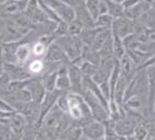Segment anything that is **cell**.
<instances>
[{"label":"cell","mask_w":155,"mask_h":140,"mask_svg":"<svg viewBox=\"0 0 155 140\" xmlns=\"http://www.w3.org/2000/svg\"><path fill=\"white\" fill-rule=\"evenodd\" d=\"M12 135V132L8 125L0 124V140H9Z\"/></svg>","instance_id":"34"},{"label":"cell","mask_w":155,"mask_h":140,"mask_svg":"<svg viewBox=\"0 0 155 140\" xmlns=\"http://www.w3.org/2000/svg\"><path fill=\"white\" fill-rule=\"evenodd\" d=\"M99 53H100L101 59L114 55H113V34H112V36L106 40L105 44L102 46V48L99 50Z\"/></svg>","instance_id":"29"},{"label":"cell","mask_w":155,"mask_h":140,"mask_svg":"<svg viewBox=\"0 0 155 140\" xmlns=\"http://www.w3.org/2000/svg\"><path fill=\"white\" fill-rule=\"evenodd\" d=\"M44 59L45 62L47 63H63L67 59V57L65 55L62 46L55 39L54 42H51V45H49V47L47 48Z\"/></svg>","instance_id":"8"},{"label":"cell","mask_w":155,"mask_h":140,"mask_svg":"<svg viewBox=\"0 0 155 140\" xmlns=\"http://www.w3.org/2000/svg\"><path fill=\"white\" fill-rule=\"evenodd\" d=\"M45 68V65H44V62L40 61V60H35L33 62L29 64L28 66V70L31 74H39V73H41Z\"/></svg>","instance_id":"33"},{"label":"cell","mask_w":155,"mask_h":140,"mask_svg":"<svg viewBox=\"0 0 155 140\" xmlns=\"http://www.w3.org/2000/svg\"><path fill=\"white\" fill-rule=\"evenodd\" d=\"M79 140H91V139H89V138H86V137H84V136H83V137L80 138Z\"/></svg>","instance_id":"46"},{"label":"cell","mask_w":155,"mask_h":140,"mask_svg":"<svg viewBox=\"0 0 155 140\" xmlns=\"http://www.w3.org/2000/svg\"><path fill=\"white\" fill-rule=\"evenodd\" d=\"M25 87L31 92L33 101L40 104L47 92L44 85H42V82H39L38 79H28L26 82Z\"/></svg>","instance_id":"11"},{"label":"cell","mask_w":155,"mask_h":140,"mask_svg":"<svg viewBox=\"0 0 155 140\" xmlns=\"http://www.w3.org/2000/svg\"><path fill=\"white\" fill-rule=\"evenodd\" d=\"M113 2H117V3H123L124 2V0H111Z\"/></svg>","instance_id":"44"},{"label":"cell","mask_w":155,"mask_h":140,"mask_svg":"<svg viewBox=\"0 0 155 140\" xmlns=\"http://www.w3.org/2000/svg\"><path fill=\"white\" fill-rule=\"evenodd\" d=\"M57 105L60 108V110H62L64 113L68 112V93L62 92L61 96L59 97L57 101Z\"/></svg>","instance_id":"31"},{"label":"cell","mask_w":155,"mask_h":140,"mask_svg":"<svg viewBox=\"0 0 155 140\" xmlns=\"http://www.w3.org/2000/svg\"><path fill=\"white\" fill-rule=\"evenodd\" d=\"M154 32H155V31H154Z\"/></svg>","instance_id":"49"},{"label":"cell","mask_w":155,"mask_h":140,"mask_svg":"<svg viewBox=\"0 0 155 140\" xmlns=\"http://www.w3.org/2000/svg\"><path fill=\"white\" fill-rule=\"evenodd\" d=\"M123 44L125 46V49L127 50H134V49H138L139 48L140 42L138 39L137 35L134 34H130L128 36H126L125 38H123Z\"/></svg>","instance_id":"27"},{"label":"cell","mask_w":155,"mask_h":140,"mask_svg":"<svg viewBox=\"0 0 155 140\" xmlns=\"http://www.w3.org/2000/svg\"><path fill=\"white\" fill-rule=\"evenodd\" d=\"M47 48L48 47L41 42V40H38L37 42H35L33 46V55H36V57H41L45 55L47 51Z\"/></svg>","instance_id":"32"},{"label":"cell","mask_w":155,"mask_h":140,"mask_svg":"<svg viewBox=\"0 0 155 140\" xmlns=\"http://www.w3.org/2000/svg\"><path fill=\"white\" fill-rule=\"evenodd\" d=\"M83 136L91 140H100L105 136V125L103 122L91 118L81 124Z\"/></svg>","instance_id":"4"},{"label":"cell","mask_w":155,"mask_h":140,"mask_svg":"<svg viewBox=\"0 0 155 140\" xmlns=\"http://www.w3.org/2000/svg\"><path fill=\"white\" fill-rule=\"evenodd\" d=\"M3 60V57H2V48L0 47V62Z\"/></svg>","instance_id":"42"},{"label":"cell","mask_w":155,"mask_h":140,"mask_svg":"<svg viewBox=\"0 0 155 140\" xmlns=\"http://www.w3.org/2000/svg\"><path fill=\"white\" fill-rule=\"evenodd\" d=\"M106 3V8H107V13L111 14L114 18H120V16H124V8H123L122 3H117L113 2L111 0H104Z\"/></svg>","instance_id":"22"},{"label":"cell","mask_w":155,"mask_h":140,"mask_svg":"<svg viewBox=\"0 0 155 140\" xmlns=\"http://www.w3.org/2000/svg\"><path fill=\"white\" fill-rule=\"evenodd\" d=\"M113 70H110V68H105L103 65H99L97 72L94 73V75L92 76V81L96 84H98V85H101V84L109 82Z\"/></svg>","instance_id":"19"},{"label":"cell","mask_w":155,"mask_h":140,"mask_svg":"<svg viewBox=\"0 0 155 140\" xmlns=\"http://www.w3.org/2000/svg\"><path fill=\"white\" fill-rule=\"evenodd\" d=\"M9 140H21V136H18V135H14V134H12Z\"/></svg>","instance_id":"38"},{"label":"cell","mask_w":155,"mask_h":140,"mask_svg":"<svg viewBox=\"0 0 155 140\" xmlns=\"http://www.w3.org/2000/svg\"><path fill=\"white\" fill-rule=\"evenodd\" d=\"M150 135V132L147 130V126L143 123H138V125L136 126V129L134 132V137L137 140H145Z\"/></svg>","instance_id":"30"},{"label":"cell","mask_w":155,"mask_h":140,"mask_svg":"<svg viewBox=\"0 0 155 140\" xmlns=\"http://www.w3.org/2000/svg\"><path fill=\"white\" fill-rule=\"evenodd\" d=\"M111 36H112L111 28H98L91 48H92L93 50H96V51H99V50L102 48V46L105 44L106 40Z\"/></svg>","instance_id":"17"},{"label":"cell","mask_w":155,"mask_h":140,"mask_svg":"<svg viewBox=\"0 0 155 140\" xmlns=\"http://www.w3.org/2000/svg\"><path fill=\"white\" fill-rule=\"evenodd\" d=\"M145 140H155V136H152V135H149V137L147 138Z\"/></svg>","instance_id":"43"},{"label":"cell","mask_w":155,"mask_h":140,"mask_svg":"<svg viewBox=\"0 0 155 140\" xmlns=\"http://www.w3.org/2000/svg\"><path fill=\"white\" fill-rule=\"evenodd\" d=\"M119 68H120V72H122V75L125 76V77L128 79V81H131L132 77L136 75L137 73V68L134 63L132 62V60L130 59V57L128 55H125L122 59L118 61Z\"/></svg>","instance_id":"12"},{"label":"cell","mask_w":155,"mask_h":140,"mask_svg":"<svg viewBox=\"0 0 155 140\" xmlns=\"http://www.w3.org/2000/svg\"><path fill=\"white\" fill-rule=\"evenodd\" d=\"M113 123L114 130L116 132L118 136H123V137H130L134 135V132L136 129V126L138 125V121L134 117L130 116V115L125 113L123 116L119 117L117 121Z\"/></svg>","instance_id":"5"},{"label":"cell","mask_w":155,"mask_h":140,"mask_svg":"<svg viewBox=\"0 0 155 140\" xmlns=\"http://www.w3.org/2000/svg\"><path fill=\"white\" fill-rule=\"evenodd\" d=\"M112 34L119 38H125L126 36L134 33V21L127 18L126 16L114 18L111 26Z\"/></svg>","instance_id":"6"},{"label":"cell","mask_w":155,"mask_h":140,"mask_svg":"<svg viewBox=\"0 0 155 140\" xmlns=\"http://www.w3.org/2000/svg\"><path fill=\"white\" fill-rule=\"evenodd\" d=\"M153 108H154V110H155V102H154V104H153Z\"/></svg>","instance_id":"47"},{"label":"cell","mask_w":155,"mask_h":140,"mask_svg":"<svg viewBox=\"0 0 155 140\" xmlns=\"http://www.w3.org/2000/svg\"><path fill=\"white\" fill-rule=\"evenodd\" d=\"M150 40H154V42H155V32H152V33H151Z\"/></svg>","instance_id":"41"},{"label":"cell","mask_w":155,"mask_h":140,"mask_svg":"<svg viewBox=\"0 0 155 140\" xmlns=\"http://www.w3.org/2000/svg\"><path fill=\"white\" fill-rule=\"evenodd\" d=\"M57 42L62 46L67 59L70 60L71 62L81 57L85 44L81 42L79 37L66 35V36L57 38Z\"/></svg>","instance_id":"2"},{"label":"cell","mask_w":155,"mask_h":140,"mask_svg":"<svg viewBox=\"0 0 155 140\" xmlns=\"http://www.w3.org/2000/svg\"><path fill=\"white\" fill-rule=\"evenodd\" d=\"M8 1H9V0H0V5H5V3L8 2Z\"/></svg>","instance_id":"45"},{"label":"cell","mask_w":155,"mask_h":140,"mask_svg":"<svg viewBox=\"0 0 155 140\" xmlns=\"http://www.w3.org/2000/svg\"><path fill=\"white\" fill-rule=\"evenodd\" d=\"M0 112H15L13 106L1 96H0Z\"/></svg>","instance_id":"35"},{"label":"cell","mask_w":155,"mask_h":140,"mask_svg":"<svg viewBox=\"0 0 155 140\" xmlns=\"http://www.w3.org/2000/svg\"><path fill=\"white\" fill-rule=\"evenodd\" d=\"M142 0H124V2L122 3L123 8L124 10H127V9H130L132 7H134L136 5H138L139 2H141Z\"/></svg>","instance_id":"37"},{"label":"cell","mask_w":155,"mask_h":140,"mask_svg":"<svg viewBox=\"0 0 155 140\" xmlns=\"http://www.w3.org/2000/svg\"><path fill=\"white\" fill-rule=\"evenodd\" d=\"M5 73L8 74L12 82H25L33 77V74L29 70L22 68L15 63H5Z\"/></svg>","instance_id":"7"},{"label":"cell","mask_w":155,"mask_h":140,"mask_svg":"<svg viewBox=\"0 0 155 140\" xmlns=\"http://www.w3.org/2000/svg\"><path fill=\"white\" fill-rule=\"evenodd\" d=\"M57 89L66 92L67 90H71V82L67 73V68L61 66L58 71V78H57Z\"/></svg>","instance_id":"16"},{"label":"cell","mask_w":155,"mask_h":140,"mask_svg":"<svg viewBox=\"0 0 155 140\" xmlns=\"http://www.w3.org/2000/svg\"><path fill=\"white\" fill-rule=\"evenodd\" d=\"M85 5L94 21L99 15L107 13V8L104 0H86Z\"/></svg>","instance_id":"13"},{"label":"cell","mask_w":155,"mask_h":140,"mask_svg":"<svg viewBox=\"0 0 155 140\" xmlns=\"http://www.w3.org/2000/svg\"><path fill=\"white\" fill-rule=\"evenodd\" d=\"M81 58H83V60L88 61V62L92 63V64L97 65V66H99L101 63V57H100L99 51L93 50L91 47H88V46L84 47L83 53H81Z\"/></svg>","instance_id":"20"},{"label":"cell","mask_w":155,"mask_h":140,"mask_svg":"<svg viewBox=\"0 0 155 140\" xmlns=\"http://www.w3.org/2000/svg\"><path fill=\"white\" fill-rule=\"evenodd\" d=\"M113 55L117 61L122 59L126 55V49L123 44V39L113 35Z\"/></svg>","instance_id":"24"},{"label":"cell","mask_w":155,"mask_h":140,"mask_svg":"<svg viewBox=\"0 0 155 140\" xmlns=\"http://www.w3.org/2000/svg\"><path fill=\"white\" fill-rule=\"evenodd\" d=\"M145 2H147L151 7H155V0H144Z\"/></svg>","instance_id":"39"},{"label":"cell","mask_w":155,"mask_h":140,"mask_svg":"<svg viewBox=\"0 0 155 140\" xmlns=\"http://www.w3.org/2000/svg\"><path fill=\"white\" fill-rule=\"evenodd\" d=\"M131 97H141L149 101V88H147V72L144 68L138 70L136 75L132 77L127 86L126 92L124 96V102Z\"/></svg>","instance_id":"1"},{"label":"cell","mask_w":155,"mask_h":140,"mask_svg":"<svg viewBox=\"0 0 155 140\" xmlns=\"http://www.w3.org/2000/svg\"><path fill=\"white\" fill-rule=\"evenodd\" d=\"M31 55V47L27 44L18 46L15 51V58H16V63H23L26 60L28 59Z\"/></svg>","instance_id":"26"},{"label":"cell","mask_w":155,"mask_h":140,"mask_svg":"<svg viewBox=\"0 0 155 140\" xmlns=\"http://www.w3.org/2000/svg\"><path fill=\"white\" fill-rule=\"evenodd\" d=\"M29 0H9L2 5L3 11L10 15H15L18 13H23L27 9Z\"/></svg>","instance_id":"14"},{"label":"cell","mask_w":155,"mask_h":140,"mask_svg":"<svg viewBox=\"0 0 155 140\" xmlns=\"http://www.w3.org/2000/svg\"><path fill=\"white\" fill-rule=\"evenodd\" d=\"M97 31H98L97 27H85L81 32V34L78 37L81 39V42L85 44V46L91 47L93 44V40H94V37H96Z\"/></svg>","instance_id":"21"},{"label":"cell","mask_w":155,"mask_h":140,"mask_svg":"<svg viewBox=\"0 0 155 140\" xmlns=\"http://www.w3.org/2000/svg\"><path fill=\"white\" fill-rule=\"evenodd\" d=\"M147 72V88H149V105L153 108L155 102V65L144 68Z\"/></svg>","instance_id":"15"},{"label":"cell","mask_w":155,"mask_h":140,"mask_svg":"<svg viewBox=\"0 0 155 140\" xmlns=\"http://www.w3.org/2000/svg\"><path fill=\"white\" fill-rule=\"evenodd\" d=\"M35 140H49V137H48L47 132H45L42 127L37 128L36 136H35Z\"/></svg>","instance_id":"36"},{"label":"cell","mask_w":155,"mask_h":140,"mask_svg":"<svg viewBox=\"0 0 155 140\" xmlns=\"http://www.w3.org/2000/svg\"><path fill=\"white\" fill-rule=\"evenodd\" d=\"M83 137V129L81 125H71L70 127L59 136L63 140H79Z\"/></svg>","instance_id":"18"},{"label":"cell","mask_w":155,"mask_h":140,"mask_svg":"<svg viewBox=\"0 0 155 140\" xmlns=\"http://www.w3.org/2000/svg\"><path fill=\"white\" fill-rule=\"evenodd\" d=\"M42 1L47 5H49L64 23L68 24L76 18L75 9L72 5L63 2L62 0H42Z\"/></svg>","instance_id":"3"},{"label":"cell","mask_w":155,"mask_h":140,"mask_svg":"<svg viewBox=\"0 0 155 140\" xmlns=\"http://www.w3.org/2000/svg\"><path fill=\"white\" fill-rule=\"evenodd\" d=\"M84 1H86V0H84Z\"/></svg>","instance_id":"48"},{"label":"cell","mask_w":155,"mask_h":140,"mask_svg":"<svg viewBox=\"0 0 155 140\" xmlns=\"http://www.w3.org/2000/svg\"><path fill=\"white\" fill-rule=\"evenodd\" d=\"M27 123L28 122L24 115H22L21 113H18V112H14L9 118L8 126L12 132V134L22 137L24 130L27 126Z\"/></svg>","instance_id":"10"},{"label":"cell","mask_w":155,"mask_h":140,"mask_svg":"<svg viewBox=\"0 0 155 140\" xmlns=\"http://www.w3.org/2000/svg\"><path fill=\"white\" fill-rule=\"evenodd\" d=\"M85 28V26L83 25L81 22H79L78 20H74L71 23L67 24V31H68V35L71 36H79L81 34L83 29Z\"/></svg>","instance_id":"28"},{"label":"cell","mask_w":155,"mask_h":140,"mask_svg":"<svg viewBox=\"0 0 155 140\" xmlns=\"http://www.w3.org/2000/svg\"><path fill=\"white\" fill-rule=\"evenodd\" d=\"M3 73H5V65H2L0 62V76L2 75Z\"/></svg>","instance_id":"40"},{"label":"cell","mask_w":155,"mask_h":140,"mask_svg":"<svg viewBox=\"0 0 155 140\" xmlns=\"http://www.w3.org/2000/svg\"><path fill=\"white\" fill-rule=\"evenodd\" d=\"M57 78H58V71L55 72L47 73L42 79V85H44L46 91H53L57 89Z\"/></svg>","instance_id":"23"},{"label":"cell","mask_w":155,"mask_h":140,"mask_svg":"<svg viewBox=\"0 0 155 140\" xmlns=\"http://www.w3.org/2000/svg\"><path fill=\"white\" fill-rule=\"evenodd\" d=\"M67 73H68V77H70L72 92L80 95V92L84 89V76L80 71V68L76 64L70 63V65L67 66Z\"/></svg>","instance_id":"9"},{"label":"cell","mask_w":155,"mask_h":140,"mask_svg":"<svg viewBox=\"0 0 155 140\" xmlns=\"http://www.w3.org/2000/svg\"><path fill=\"white\" fill-rule=\"evenodd\" d=\"M114 21V18L109 14V13H104L101 14L94 21V26L97 28H111L112 23Z\"/></svg>","instance_id":"25"}]
</instances>
